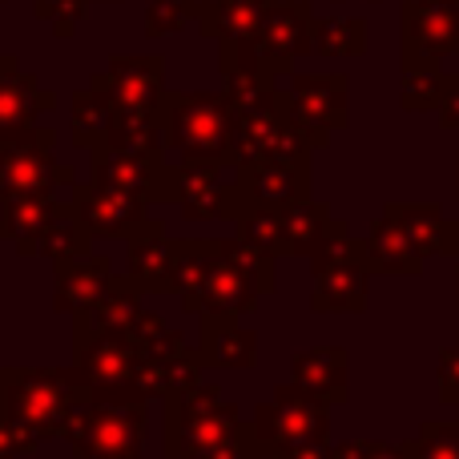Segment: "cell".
<instances>
[{
	"label": "cell",
	"instance_id": "1",
	"mask_svg": "<svg viewBox=\"0 0 459 459\" xmlns=\"http://www.w3.org/2000/svg\"><path fill=\"white\" fill-rule=\"evenodd\" d=\"M153 117L161 129V145L166 153H178V161H234L238 117L222 93H161Z\"/></svg>",
	"mask_w": 459,
	"mask_h": 459
},
{
	"label": "cell",
	"instance_id": "2",
	"mask_svg": "<svg viewBox=\"0 0 459 459\" xmlns=\"http://www.w3.org/2000/svg\"><path fill=\"white\" fill-rule=\"evenodd\" d=\"M73 363L65 379L77 395L89 399H137V367L142 351L126 334V326H93L73 318Z\"/></svg>",
	"mask_w": 459,
	"mask_h": 459
},
{
	"label": "cell",
	"instance_id": "3",
	"mask_svg": "<svg viewBox=\"0 0 459 459\" xmlns=\"http://www.w3.org/2000/svg\"><path fill=\"white\" fill-rule=\"evenodd\" d=\"M145 399L77 395L61 439L81 459H145Z\"/></svg>",
	"mask_w": 459,
	"mask_h": 459
},
{
	"label": "cell",
	"instance_id": "4",
	"mask_svg": "<svg viewBox=\"0 0 459 459\" xmlns=\"http://www.w3.org/2000/svg\"><path fill=\"white\" fill-rule=\"evenodd\" d=\"M310 310L315 315H359L367 310L371 270L363 262V242L351 234L342 218L315 254H310Z\"/></svg>",
	"mask_w": 459,
	"mask_h": 459
},
{
	"label": "cell",
	"instance_id": "5",
	"mask_svg": "<svg viewBox=\"0 0 459 459\" xmlns=\"http://www.w3.org/2000/svg\"><path fill=\"white\" fill-rule=\"evenodd\" d=\"M242 415L234 403L222 399V387L214 383H194L190 391L166 395V431H161V452L169 459H194L234 436Z\"/></svg>",
	"mask_w": 459,
	"mask_h": 459
},
{
	"label": "cell",
	"instance_id": "6",
	"mask_svg": "<svg viewBox=\"0 0 459 459\" xmlns=\"http://www.w3.org/2000/svg\"><path fill=\"white\" fill-rule=\"evenodd\" d=\"M73 399L77 391L69 387L65 371H53V367H4L0 371V407L37 444L61 436Z\"/></svg>",
	"mask_w": 459,
	"mask_h": 459
},
{
	"label": "cell",
	"instance_id": "7",
	"mask_svg": "<svg viewBox=\"0 0 459 459\" xmlns=\"http://www.w3.org/2000/svg\"><path fill=\"white\" fill-rule=\"evenodd\" d=\"M278 109L307 137L310 150H326L331 134H342L351 126V77L294 69L286 89H278Z\"/></svg>",
	"mask_w": 459,
	"mask_h": 459
},
{
	"label": "cell",
	"instance_id": "8",
	"mask_svg": "<svg viewBox=\"0 0 459 459\" xmlns=\"http://www.w3.org/2000/svg\"><path fill=\"white\" fill-rule=\"evenodd\" d=\"M250 431L258 452L274 459L278 452H290V447L331 439V407L318 403L315 395H307L294 383H282V387H274V395L266 403L254 407Z\"/></svg>",
	"mask_w": 459,
	"mask_h": 459
},
{
	"label": "cell",
	"instance_id": "9",
	"mask_svg": "<svg viewBox=\"0 0 459 459\" xmlns=\"http://www.w3.org/2000/svg\"><path fill=\"white\" fill-rule=\"evenodd\" d=\"M53 129H29L16 137H0V202L53 194L56 186H73L77 174L53 161Z\"/></svg>",
	"mask_w": 459,
	"mask_h": 459
},
{
	"label": "cell",
	"instance_id": "10",
	"mask_svg": "<svg viewBox=\"0 0 459 459\" xmlns=\"http://www.w3.org/2000/svg\"><path fill=\"white\" fill-rule=\"evenodd\" d=\"M444 56H459V0H403L399 65H439Z\"/></svg>",
	"mask_w": 459,
	"mask_h": 459
},
{
	"label": "cell",
	"instance_id": "11",
	"mask_svg": "<svg viewBox=\"0 0 459 459\" xmlns=\"http://www.w3.org/2000/svg\"><path fill=\"white\" fill-rule=\"evenodd\" d=\"M310 142L282 117V109L254 113V117H238L234 126V169H254V166H290V169H310Z\"/></svg>",
	"mask_w": 459,
	"mask_h": 459
},
{
	"label": "cell",
	"instance_id": "12",
	"mask_svg": "<svg viewBox=\"0 0 459 459\" xmlns=\"http://www.w3.org/2000/svg\"><path fill=\"white\" fill-rule=\"evenodd\" d=\"M274 0H190V21H198V32L218 40V69L254 56L262 16Z\"/></svg>",
	"mask_w": 459,
	"mask_h": 459
},
{
	"label": "cell",
	"instance_id": "13",
	"mask_svg": "<svg viewBox=\"0 0 459 459\" xmlns=\"http://www.w3.org/2000/svg\"><path fill=\"white\" fill-rule=\"evenodd\" d=\"M310 32H315V4L310 0H274L266 8V16H262L254 56L274 77L294 73L299 56L310 53Z\"/></svg>",
	"mask_w": 459,
	"mask_h": 459
},
{
	"label": "cell",
	"instance_id": "14",
	"mask_svg": "<svg viewBox=\"0 0 459 459\" xmlns=\"http://www.w3.org/2000/svg\"><path fill=\"white\" fill-rule=\"evenodd\" d=\"M89 89L109 97L117 113H153L166 93V56L158 53H134V56H113L109 69H101Z\"/></svg>",
	"mask_w": 459,
	"mask_h": 459
},
{
	"label": "cell",
	"instance_id": "15",
	"mask_svg": "<svg viewBox=\"0 0 459 459\" xmlns=\"http://www.w3.org/2000/svg\"><path fill=\"white\" fill-rule=\"evenodd\" d=\"M89 182L117 194H134L142 202H174V166L169 161L153 166V161L109 150V145H93V178Z\"/></svg>",
	"mask_w": 459,
	"mask_h": 459
},
{
	"label": "cell",
	"instance_id": "16",
	"mask_svg": "<svg viewBox=\"0 0 459 459\" xmlns=\"http://www.w3.org/2000/svg\"><path fill=\"white\" fill-rule=\"evenodd\" d=\"M69 206L93 238H129L150 218V210H145L150 202L134 198V194L105 190V186H97V182H73Z\"/></svg>",
	"mask_w": 459,
	"mask_h": 459
},
{
	"label": "cell",
	"instance_id": "17",
	"mask_svg": "<svg viewBox=\"0 0 459 459\" xmlns=\"http://www.w3.org/2000/svg\"><path fill=\"white\" fill-rule=\"evenodd\" d=\"M407 234L420 258H459V218H447L439 202H387L379 210Z\"/></svg>",
	"mask_w": 459,
	"mask_h": 459
},
{
	"label": "cell",
	"instance_id": "18",
	"mask_svg": "<svg viewBox=\"0 0 459 459\" xmlns=\"http://www.w3.org/2000/svg\"><path fill=\"white\" fill-rule=\"evenodd\" d=\"M258 299H262L258 278L226 250V238H218L214 266H210L206 286H202V315L242 318V315H254V310H258Z\"/></svg>",
	"mask_w": 459,
	"mask_h": 459
},
{
	"label": "cell",
	"instance_id": "19",
	"mask_svg": "<svg viewBox=\"0 0 459 459\" xmlns=\"http://www.w3.org/2000/svg\"><path fill=\"white\" fill-rule=\"evenodd\" d=\"M53 109V93L40 89L29 69L16 65V56H0V137H16L37 129L32 121Z\"/></svg>",
	"mask_w": 459,
	"mask_h": 459
},
{
	"label": "cell",
	"instance_id": "20",
	"mask_svg": "<svg viewBox=\"0 0 459 459\" xmlns=\"http://www.w3.org/2000/svg\"><path fill=\"white\" fill-rule=\"evenodd\" d=\"M290 383L318 403L342 407L351 399V355L342 347H310L290 359Z\"/></svg>",
	"mask_w": 459,
	"mask_h": 459
},
{
	"label": "cell",
	"instance_id": "21",
	"mask_svg": "<svg viewBox=\"0 0 459 459\" xmlns=\"http://www.w3.org/2000/svg\"><path fill=\"white\" fill-rule=\"evenodd\" d=\"M129 242V270L126 274L142 286L145 294H166L174 286V238L166 234V226L158 218H145Z\"/></svg>",
	"mask_w": 459,
	"mask_h": 459
},
{
	"label": "cell",
	"instance_id": "22",
	"mask_svg": "<svg viewBox=\"0 0 459 459\" xmlns=\"http://www.w3.org/2000/svg\"><path fill=\"white\" fill-rule=\"evenodd\" d=\"M56 266V294H53V307L65 310V315H85L101 302V294L109 290L113 282V266L109 258L101 254H81V258H69V262H53Z\"/></svg>",
	"mask_w": 459,
	"mask_h": 459
},
{
	"label": "cell",
	"instance_id": "23",
	"mask_svg": "<svg viewBox=\"0 0 459 459\" xmlns=\"http://www.w3.org/2000/svg\"><path fill=\"white\" fill-rule=\"evenodd\" d=\"M198 351L206 367H226V371H250L258 367V331L238 326V318L222 315H198Z\"/></svg>",
	"mask_w": 459,
	"mask_h": 459
},
{
	"label": "cell",
	"instance_id": "24",
	"mask_svg": "<svg viewBox=\"0 0 459 459\" xmlns=\"http://www.w3.org/2000/svg\"><path fill=\"white\" fill-rule=\"evenodd\" d=\"M278 77L270 69H262L258 56L222 65V97L234 109V117H254V113H270L278 101Z\"/></svg>",
	"mask_w": 459,
	"mask_h": 459
},
{
	"label": "cell",
	"instance_id": "25",
	"mask_svg": "<svg viewBox=\"0 0 459 459\" xmlns=\"http://www.w3.org/2000/svg\"><path fill=\"white\" fill-rule=\"evenodd\" d=\"M363 242V262L371 274H387V278H415L423 270V258L420 250H415L411 242H407V234L391 222L387 214H379L367 230V238H359Z\"/></svg>",
	"mask_w": 459,
	"mask_h": 459
},
{
	"label": "cell",
	"instance_id": "26",
	"mask_svg": "<svg viewBox=\"0 0 459 459\" xmlns=\"http://www.w3.org/2000/svg\"><path fill=\"white\" fill-rule=\"evenodd\" d=\"M65 202L53 194H29V198L0 202V238L16 242L21 254H37L40 234L53 226V218L61 214Z\"/></svg>",
	"mask_w": 459,
	"mask_h": 459
},
{
	"label": "cell",
	"instance_id": "27",
	"mask_svg": "<svg viewBox=\"0 0 459 459\" xmlns=\"http://www.w3.org/2000/svg\"><path fill=\"white\" fill-rule=\"evenodd\" d=\"M234 178L250 194L254 206H274V210L310 198V182H315L310 169H290V166H254V169H238Z\"/></svg>",
	"mask_w": 459,
	"mask_h": 459
},
{
	"label": "cell",
	"instance_id": "28",
	"mask_svg": "<svg viewBox=\"0 0 459 459\" xmlns=\"http://www.w3.org/2000/svg\"><path fill=\"white\" fill-rule=\"evenodd\" d=\"M218 238H178L174 242V286L186 315H202V286L214 266Z\"/></svg>",
	"mask_w": 459,
	"mask_h": 459
},
{
	"label": "cell",
	"instance_id": "29",
	"mask_svg": "<svg viewBox=\"0 0 459 459\" xmlns=\"http://www.w3.org/2000/svg\"><path fill=\"white\" fill-rule=\"evenodd\" d=\"M101 145L121 150V153H134V158L153 161V166H166L169 161L166 145H161L158 117H153V113H117L113 109V121H109V129H105Z\"/></svg>",
	"mask_w": 459,
	"mask_h": 459
},
{
	"label": "cell",
	"instance_id": "30",
	"mask_svg": "<svg viewBox=\"0 0 459 459\" xmlns=\"http://www.w3.org/2000/svg\"><path fill=\"white\" fill-rule=\"evenodd\" d=\"M282 230H286V258H310L331 238L334 218L323 202L302 198L282 206Z\"/></svg>",
	"mask_w": 459,
	"mask_h": 459
},
{
	"label": "cell",
	"instance_id": "31",
	"mask_svg": "<svg viewBox=\"0 0 459 459\" xmlns=\"http://www.w3.org/2000/svg\"><path fill=\"white\" fill-rule=\"evenodd\" d=\"M367 48V21L363 16H315L310 53L318 56H359Z\"/></svg>",
	"mask_w": 459,
	"mask_h": 459
},
{
	"label": "cell",
	"instance_id": "32",
	"mask_svg": "<svg viewBox=\"0 0 459 459\" xmlns=\"http://www.w3.org/2000/svg\"><path fill=\"white\" fill-rule=\"evenodd\" d=\"M142 294L145 290L129 274H113V282H109V290L101 294V302L77 318H85V323H93V326H129L137 315H142Z\"/></svg>",
	"mask_w": 459,
	"mask_h": 459
},
{
	"label": "cell",
	"instance_id": "33",
	"mask_svg": "<svg viewBox=\"0 0 459 459\" xmlns=\"http://www.w3.org/2000/svg\"><path fill=\"white\" fill-rule=\"evenodd\" d=\"M238 234L246 246H254V250H262L266 258H286V230H282V210L274 206H250L242 218L234 222Z\"/></svg>",
	"mask_w": 459,
	"mask_h": 459
},
{
	"label": "cell",
	"instance_id": "34",
	"mask_svg": "<svg viewBox=\"0 0 459 459\" xmlns=\"http://www.w3.org/2000/svg\"><path fill=\"white\" fill-rule=\"evenodd\" d=\"M447 77L452 73H444L439 65H411V69H403V77H399V105L407 113L439 109V101L447 93Z\"/></svg>",
	"mask_w": 459,
	"mask_h": 459
},
{
	"label": "cell",
	"instance_id": "35",
	"mask_svg": "<svg viewBox=\"0 0 459 459\" xmlns=\"http://www.w3.org/2000/svg\"><path fill=\"white\" fill-rule=\"evenodd\" d=\"M89 246H93V234H89L85 222H81V218L73 214V206L65 202L61 214L53 218V226L40 234L37 254H45V258H53V262H69V258L89 254Z\"/></svg>",
	"mask_w": 459,
	"mask_h": 459
},
{
	"label": "cell",
	"instance_id": "36",
	"mask_svg": "<svg viewBox=\"0 0 459 459\" xmlns=\"http://www.w3.org/2000/svg\"><path fill=\"white\" fill-rule=\"evenodd\" d=\"M113 121V105L109 97H101L97 89H81V93H73V145L77 150H93V145H101L105 129H109Z\"/></svg>",
	"mask_w": 459,
	"mask_h": 459
},
{
	"label": "cell",
	"instance_id": "37",
	"mask_svg": "<svg viewBox=\"0 0 459 459\" xmlns=\"http://www.w3.org/2000/svg\"><path fill=\"white\" fill-rule=\"evenodd\" d=\"M403 459H459V423L428 420L411 439L399 444Z\"/></svg>",
	"mask_w": 459,
	"mask_h": 459
},
{
	"label": "cell",
	"instance_id": "38",
	"mask_svg": "<svg viewBox=\"0 0 459 459\" xmlns=\"http://www.w3.org/2000/svg\"><path fill=\"white\" fill-rule=\"evenodd\" d=\"M190 21V0H145V32L150 37H169L186 29Z\"/></svg>",
	"mask_w": 459,
	"mask_h": 459
},
{
	"label": "cell",
	"instance_id": "39",
	"mask_svg": "<svg viewBox=\"0 0 459 459\" xmlns=\"http://www.w3.org/2000/svg\"><path fill=\"white\" fill-rule=\"evenodd\" d=\"M85 13H89V0H40L37 4V16L53 24L56 37H73V29L85 21Z\"/></svg>",
	"mask_w": 459,
	"mask_h": 459
},
{
	"label": "cell",
	"instance_id": "40",
	"mask_svg": "<svg viewBox=\"0 0 459 459\" xmlns=\"http://www.w3.org/2000/svg\"><path fill=\"white\" fill-rule=\"evenodd\" d=\"M194 459H262V452H258V444H254L250 423L242 420L234 436H226L222 444H214L210 452H202V455H194Z\"/></svg>",
	"mask_w": 459,
	"mask_h": 459
},
{
	"label": "cell",
	"instance_id": "41",
	"mask_svg": "<svg viewBox=\"0 0 459 459\" xmlns=\"http://www.w3.org/2000/svg\"><path fill=\"white\" fill-rule=\"evenodd\" d=\"M334 459H403L399 455V444H387V439H342V444L331 447Z\"/></svg>",
	"mask_w": 459,
	"mask_h": 459
},
{
	"label": "cell",
	"instance_id": "42",
	"mask_svg": "<svg viewBox=\"0 0 459 459\" xmlns=\"http://www.w3.org/2000/svg\"><path fill=\"white\" fill-rule=\"evenodd\" d=\"M32 447H37V439H32L21 423L8 420L4 407H0V459H21V455H29Z\"/></svg>",
	"mask_w": 459,
	"mask_h": 459
},
{
	"label": "cell",
	"instance_id": "43",
	"mask_svg": "<svg viewBox=\"0 0 459 459\" xmlns=\"http://www.w3.org/2000/svg\"><path fill=\"white\" fill-rule=\"evenodd\" d=\"M439 399L447 407L459 403V339L439 355Z\"/></svg>",
	"mask_w": 459,
	"mask_h": 459
},
{
	"label": "cell",
	"instance_id": "44",
	"mask_svg": "<svg viewBox=\"0 0 459 459\" xmlns=\"http://www.w3.org/2000/svg\"><path fill=\"white\" fill-rule=\"evenodd\" d=\"M439 126L444 129H459V73H452L447 77V93H444V101H439Z\"/></svg>",
	"mask_w": 459,
	"mask_h": 459
},
{
	"label": "cell",
	"instance_id": "45",
	"mask_svg": "<svg viewBox=\"0 0 459 459\" xmlns=\"http://www.w3.org/2000/svg\"><path fill=\"white\" fill-rule=\"evenodd\" d=\"M274 459H334V455H331V439H323V444H302L290 447V452H278Z\"/></svg>",
	"mask_w": 459,
	"mask_h": 459
},
{
	"label": "cell",
	"instance_id": "46",
	"mask_svg": "<svg viewBox=\"0 0 459 459\" xmlns=\"http://www.w3.org/2000/svg\"><path fill=\"white\" fill-rule=\"evenodd\" d=\"M459 161V158H455ZM455 198H459V174H455Z\"/></svg>",
	"mask_w": 459,
	"mask_h": 459
},
{
	"label": "cell",
	"instance_id": "47",
	"mask_svg": "<svg viewBox=\"0 0 459 459\" xmlns=\"http://www.w3.org/2000/svg\"><path fill=\"white\" fill-rule=\"evenodd\" d=\"M455 307H459V286H455Z\"/></svg>",
	"mask_w": 459,
	"mask_h": 459
},
{
	"label": "cell",
	"instance_id": "48",
	"mask_svg": "<svg viewBox=\"0 0 459 459\" xmlns=\"http://www.w3.org/2000/svg\"><path fill=\"white\" fill-rule=\"evenodd\" d=\"M455 423H459V403H455Z\"/></svg>",
	"mask_w": 459,
	"mask_h": 459
},
{
	"label": "cell",
	"instance_id": "49",
	"mask_svg": "<svg viewBox=\"0 0 459 459\" xmlns=\"http://www.w3.org/2000/svg\"><path fill=\"white\" fill-rule=\"evenodd\" d=\"M455 274H459V258H455Z\"/></svg>",
	"mask_w": 459,
	"mask_h": 459
},
{
	"label": "cell",
	"instance_id": "50",
	"mask_svg": "<svg viewBox=\"0 0 459 459\" xmlns=\"http://www.w3.org/2000/svg\"><path fill=\"white\" fill-rule=\"evenodd\" d=\"M334 4H339V0H334Z\"/></svg>",
	"mask_w": 459,
	"mask_h": 459
},
{
	"label": "cell",
	"instance_id": "51",
	"mask_svg": "<svg viewBox=\"0 0 459 459\" xmlns=\"http://www.w3.org/2000/svg\"><path fill=\"white\" fill-rule=\"evenodd\" d=\"M89 4H93V0H89Z\"/></svg>",
	"mask_w": 459,
	"mask_h": 459
}]
</instances>
